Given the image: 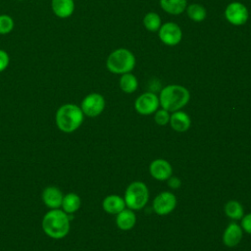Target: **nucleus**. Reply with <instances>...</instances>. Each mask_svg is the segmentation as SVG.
<instances>
[{"instance_id": "f257e3e1", "label": "nucleus", "mask_w": 251, "mask_h": 251, "mask_svg": "<svg viewBox=\"0 0 251 251\" xmlns=\"http://www.w3.org/2000/svg\"><path fill=\"white\" fill-rule=\"evenodd\" d=\"M41 226L44 233L53 239L66 237L71 229L70 216L61 208L50 209L42 218Z\"/></svg>"}, {"instance_id": "f03ea898", "label": "nucleus", "mask_w": 251, "mask_h": 251, "mask_svg": "<svg viewBox=\"0 0 251 251\" xmlns=\"http://www.w3.org/2000/svg\"><path fill=\"white\" fill-rule=\"evenodd\" d=\"M84 120V114L79 106L67 103L58 108L55 114V123L57 127L65 132L72 133L79 128Z\"/></svg>"}, {"instance_id": "7ed1b4c3", "label": "nucleus", "mask_w": 251, "mask_h": 251, "mask_svg": "<svg viewBox=\"0 0 251 251\" xmlns=\"http://www.w3.org/2000/svg\"><path fill=\"white\" fill-rule=\"evenodd\" d=\"M190 93L184 86L170 84L161 90L159 102L163 109L173 113L184 107L188 103Z\"/></svg>"}, {"instance_id": "20e7f679", "label": "nucleus", "mask_w": 251, "mask_h": 251, "mask_svg": "<svg viewBox=\"0 0 251 251\" xmlns=\"http://www.w3.org/2000/svg\"><path fill=\"white\" fill-rule=\"evenodd\" d=\"M135 66L134 55L126 48H119L114 50L107 58V69L117 75H123L130 73Z\"/></svg>"}, {"instance_id": "39448f33", "label": "nucleus", "mask_w": 251, "mask_h": 251, "mask_svg": "<svg viewBox=\"0 0 251 251\" xmlns=\"http://www.w3.org/2000/svg\"><path fill=\"white\" fill-rule=\"evenodd\" d=\"M124 199L127 208L131 210H140L144 208L148 202V187L142 181H133L126 187Z\"/></svg>"}, {"instance_id": "423d86ee", "label": "nucleus", "mask_w": 251, "mask_h": 251, "mask_svg": "<svg viewBox=\"0 0 251 251\" xmlns=\"http://www.w3.org/2000/svg\"><path fill=\"white\" fill-rule=\"evenodd\" d=\"M105 99L104 97L96 92L87 94L80 103V109L84 116L95 118L99 116L105 109Z\"/></svg>"}, {"instance_id": "0eeeda50", "label": "nucleus", "mask_w": 251, "mask_h": 251, "mask_svg": "<svg viewBox=\"0 0 251 251\" xmlns=\"http://www.w3.org/2000/svg\"><path fill=\"white\" fill-rule=\"evenodd\" d=\"M160 106L159 97L153 92H145L139 95L134 102L135 111L143 116L155 113Z\"/></svg>"}, {"instance_id": "6e6552de", "label": "nucleus", "mask_w": 251, "mask_h": 251, "mask_svg": "<svg viewBox=\"0 0 251 251\" xmlns=\"http://www.w3.org/2000/svg\"><path fill=\"white\" fill-rule=\"evenodd\" d=\"M176 206V197L174 193L163 191L159 193L153 200L152 208L159 216H166L173 212Z\"/></svg>"}, {"instance_id": "1a4fd4ad", "label": "nucleus", "mask_w": 251, "mask_h": 251, "mask_svg": "<svg viewBox=\"0 0 251 251\" xmlns=\"http://www.w3.org/2000/svg\"><path fill=\"white\" fill-rule=\"evenodd\" d=\"M158 35L164 44L169 46H175L180 42L182 32L180 27L176 24L169 22L161 25L160 28L158 29Z\"/></svg>"}, {"instance_id": "9d476101", "label": "nucleus", "mask_w": 251, "mask_h": 251, "mask_svg": "<svg viewBox=\"0 0 251 251\" xmlns=\"http://www.w3.org/2000/svg\"><path fill=\"white\" fill-rule=\"evenodd\" d=\"M226 19L233 25H242L248 20V10L245 5L239 2L229 3L225 11Z\"/></svg>"}, {"instance_id": "9b49d317", "label": "nucleus", "mask_w": 251, "mask_h": 251, "mask_svg": "<svg viewBox=\"0 0 251 251\" xmlns=\"http://www.w3.org/2000/svg\"><path fill=\"white\" fill-rule=\"evenodd\" d=\"M149 173L157 180H167L173 174L171 164L165 159H156L149 166Z\"/></svg>"}, {"instance_id": "f8f14e48", "label": "nucleus", "mask_w": 251, "mask_h": 251, "mask_svg": "<svg viewBox=\"0 0 251 251\" xmlns=\"http://www.w3.org/2000/svg\"><path fill=\"white\" fill-rule=\"evenodd\" d=\"M42 201L44 205L50 209L61 208L64 194L57 186H47L42 191Z\"/></svg>"}, {"instance_id": "ddd939ff", "label": "nucleus", "mask_w": 251, "mask_h": 251, "mask_svg": "<svg viewBox=\"0 0 251 251\" xmlns=\"http://www.w3.org/2000/svg\"><path fill=\"white\" fill-rule=\"evenodd\" d=\"M242 234L243 230L241 226L234 222L230 223L223 233V242L227 247H234L241 241Z\"/></svg>"}, {"instance_id": "4468645a", "label": "nucleus", "mask_w": 251, "mask_h": 251, "mask_svg": "<svg viewBox=\"0 0 251 251\" xmlns=\"http://www.w3.org/2000/svg\"><path fill=\"white\" fill-rule=\"evenodd\" d=\"M51 9L54 15L60 19L71 17L75 11L74 0H51Z\"/></svg>"}, {"instance_id": "2eb2a0df", "label": "nucleus", "mask_w": 251, "mask_h": 251, "mask_svg": "<svg viewBox=\"0 0 251 251\" xmlns=\"http://www.w3.org/2000/svg\"><path fill=\"white\" fill-rule=\"evenodd\" d=\"M170 125L172 128L177 132H184L191 126L190 117L183 111H176L170 117Z\"/></svg>"}, {"instance_id": "dca6fc26", "label": "nucleus", "mask_w": 251, "mask_h": 251, "mask_svg": "<svg viewBox=\"0 0 251 251\" xmlns=\"http://www.w3.org/2000/svg\"><path fill=\"white\" fill-rule=\"evenodd\" d=\"M102 208L105 212L109 214L117 215L126 208V202L123 197L116 194H112L104 198L102 202Z\"/></svg>"}, {"instance_id": "f3484780", "label": "nucleus", "mask_w": 251, "mask_h": 251, "mask_svg": "<svg viewBox=\"0 0 251 251\" xmlns=\"http://www.w3.org/2000/svg\"><path fill=\"white\" fill-rule=\"evenodd\" d=\"M116 224L118 227L122 230L131 229L136 224V216L133 210L129 208H125L120 213H118L116 217Z\"/></svg>"}, {"instance_id": "a211bd4d", "label": "nucleus", "mask_w": 251, "mask_h": 251, "mask_svg": "<svg viewBox=\"0 0 251 251\" xmlns=\"http://www.w3.org/2000/svg\"><path fill=\"white\" fill-rule=\"evenodd\" d=\"M80 205H81L80 197L75 192H69L67 194H64L61 209L68 215H71L78 211L80 208Z\"/></svg>"}, {"instance_id": "6ab92c4d", "label": "nucleus", "mask_w": 251, "mask_h": 251, "mask_svg": "<svg viewBox=\"0 0 251 251\" xmlns=\"http://www.w3.org/2000/svg\"><path fill=\"white\" fill-rule=\"evenodd\" d=\"M162 9L172 15H179L186 9V0H160Z\"/></svg>"}, {"instance_id": "aec40b11", "label": "nucleus", "mask_w": 251, "mask_h": 251, "mask_svg": "<svg viewBox=\"0 0 251 251\" xmlns=\"http://www.w3.org/2000/svg\"><path fill=\"white\" fill-rule=\"evenodd\" d=\"M226 215L231 220H241L244 216V210L242 205L236 200H229L225 206Z\"/></svg>"}, {"instance_id": "412c9836", "label": "nucleus", "mask_w": 251, "mask_h": 251, "mask_svg": "<svg viewBox=\"0 0 251 251\" xmlns=\"http://www.w3.org/2000/svg\"><path fill=\"white\" fill-rule=\"evenodd\" d=\"M138 81L135 75L130 73L123 74L120 78V87L126 93H132L137 89Z\"/></svg>"}, {"instance_id": "4be33fe9", "label": "nucleus", "mask_w": 251, "mask_h": 251, "mask_svg": "<svg viewBox=\"0 0 251 251\" xmlns=\"http://www.w3.org/2000/svg\"><path fill=\"white\" fill-rule=\"evenodd\" d=\"M187 16L194 22H202L207 16L206 9L200 4H191L186 8Z\"/></svg>"}, {"instance_id": "5701e85b", "label": "nucleus", "mask_w": 251, "mask_h": 251, "mask_svg": "<svg viewBox=\"0 0 251 251\" xmlns=\"http://www.w3.org/2000/svg\"><path fill=\"white\" fill-rule=\"evenodd\" d=\"M143 25L149 31H157L161 26V18L158 14L150 12L145 15Z\"/></svg>"}, {"instance_id": "b1692460", "label": "nucleus", "mask_w": 251, "mask_h": 251, "mask_svg": "<svg viewBox=\"0 0 251 251\" xmlns=\"http://www.w3.org/2000/svg\"><path fill=\"white\" fill-rule=\"evenodd\" d=\"M15 26L14 20L11 16L7 14L0 15V34L5 35L10 33Z\"/></svg>"}, {"instance_id": "393cba45", "label": "nucleus", "mask_w": 251, "mask_h": 251, "mask_svg": "<svg viewBox=\"0 0 251 251\" xmlns=\"http://www.w3.org/2000/svg\"><path fill=\"white\" fill-rule=\"evenodd\" d=\"M170 112L165 110V109H160V110H157L155 112V115H154V120L156 122L157 125L159 126H165L167 124H169L170 122Z\"/></svg>"}, {"instance_id": "a878e982", "label": "nucleus", "mask_w": 251, "mask_h": 251, "mask_svg": "<svg viewBox=\"0 0 251 251\" xmlns=\"http://www.w3.org/2000/svg\"><path fill=\"white\" fill-rule=\"evenodd\" d=\"M9 63H10L9 54L5 50L0 49V73L4 72L8 68Z\"/></svg>"}, {"instance_id": "bb28decb", "label": "nucleus", "mask_w": 251, "mask_h": 251, "mask_svg": "<svg viewBox=\"0 0 251 251\" xmlns=\"http://www.w3.org/2000/svg\"><path fill=\"white\" fill-rule=\"evenodd\" d=\"M240 226H241L242 230H244L247 233L251 234V213H249L247 215H244L241 218Z\"/></svg>"}, {"instance_id": "cd10ccee", "label": "nucleus", "mask_w": 251, "mask_h": 251, "mask_svg": "<svg viewBox=\"0 0 251 251\" xmlns=\"http://www.w3.org/2000/svg\"><path fill=\"white\" fill-rule=\"evenodd\" d=\"M167 180H168V185L173 189H176L181 185L180 179L176 176H170Z\"/></svg>"}, {"instance_id": "c85d7f7f", "label": "nucleus", "mask_w": 251, "mask_h": 251, "mask_svg": "<svg viewBox=\"0 0 251 251\" xmlns=\"http://www.w3.org/2000/svg\"><path fill=\"white\" fill-rule=\"evenodd\" d=\"M17 1H24V0H17Z\"/></svg>"}]
</instances>
